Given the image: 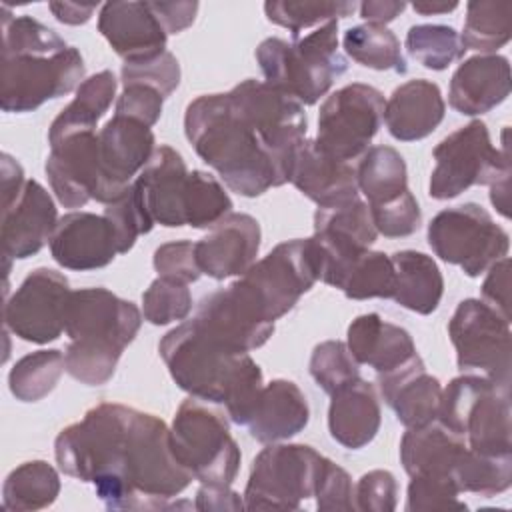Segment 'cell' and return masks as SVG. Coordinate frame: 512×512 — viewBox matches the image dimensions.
Instances as JSON below:
<instances>
[{
  "label": "cell",
  "instance_id": "49",
  "mask_svg": "<svg viewBox=\"0 0 512 512\" xmlns=\"http://www.w3.org/2000/svg\"><path fill=\"white\" fill-rule=\"evenodd\" d=\"M104 218L110 222L116 234V244L120 254H126L128 250H132V246L136 244V238L140 234H148L154 228L132 184L124 194H120L116 200L106 204Z\"/></svg>",
  "mask_w": 512,
  "mask_h": 512
},
{
  "label": "cell",
  "instance_id": "7",
  "mask_svg": "<svg viewBox=\"0 0 512 512\" xmlns=\"http://www.w3.org/2000/svg\"><path fill=\"white\" fill-rule=\"evenodd\" d=\"M226 416L194 396L186 398L174 414L170 426L174 456L200 484L230 486L238 474L242 454Z\"/></svg>",
  "mask_w": 512,
  "mask_h": 512
},
{
  "label": "cell",
  "instance_id": "61",
  "mask_svg": "<svg viewBox=\"0 0 512 512\" xmlns=\"http://www.w3.org/2000/svg\"><path fill=\"white\" fill-rule=\"evenodd\" d=\"M404 8H406V2H396V0H366L358 4L360 16L368 24H382V26H386L396 16H400Z\"/></svg>",
  "mask_w": 512,
  "mask_h": 512
},
{
  "label": "cell",
  "instance_id": "19",
  "mask_svg": "<svg viewBox=\"0 0 512 512\" xmlns=\"http://www.w3.org/2000/svg\"><path fill=\"white\" fill-rule=\"evenodd\" d=\"M368 204L360 198L314 212V242L320 252V280L334 286L340 272L376 242Z\"/></svg>",
  "mask_w": 512,
  "mask_h": 512
},
{
  "label": "cell",
  "instance_id": "30",
  "mask_svg": "<svg viewBox=\"0 0 512 512\" xmlns=\"http://www.w3.org/2000/svg\"><path fill=\"white\" fill-rule=\"evenodd\" d=\"M308 420L310 408L298 384L276 378L262 386L246 426L254 440L274 444L302 432Z\"/></svg>",
  "mask_w": 512,
  "mask_h": 512
},
{
  "label": "cell",
  "instance_id": "52",
  "mask_svg": "<svg viewBox=\"0 0 512 512\" xmlns=\"http://www.w3.org/2000/svg\"><path fill=\"white\" fill-rule=\"evenodd\" d=\"M368 210L376 232L386 238L412 236L422 224V212L410 188L384 204L368 206Z\"/></svg>",
  "mask_w": 512,
  "mask_h": 512
},
{
  "label": "cell",
  "instance_id": "13",
  "mask_svg": "<svg viewBox=\"0 0 512 512\" xmlns=\"http://www.w3.org/2000/svg\"><path fill=\"white\" fill-rule=\"evenodd\" d=\"M384 104L382 92L370 84L352 82L338 88L320 106L314 142L336 160L360 158L382 126Z\"/></svg>",
  "mask_w": 512,
  "mask_h": 512
},
{
  "label": "cell",
  "instance_id": "60",
  "mask_svg": "<svg viewBox=\"0 0 512 512\" xmlns=\"http://www.w3.org/2000/svg\"><path fill=\"white\" fill-rule=\"evenodd\" d=\"M0 182H2V208H6L20 196V192L26 184L22 166L10 154H2Z\"/></svg>",
  "mask_w": 512,
  "mask_h": 512
},
{
  "label": "cell",
  "instance_id": "59",
  "mask_svg": "<svg viewBox=\"0 0 512 512\" xmlns=\"http://www.w3.org/2000/svg\"><path fill=\"white\" fill-rule=\"evenodd\" d=\"M150 6L168 36L192 26L198 14V2H150Z\"/></svg>",
  "mask_w": 512,
  "mask_h": 512
},
{
  "label": "cell",
  "instance_id": "6",
  "mask_svg": "<svg viewBox=\"0 0 512 512\" xmlns=\"http://www.w3.org/2000/svg\"><path fill=\"white\" fill-rule=\"evenodd\" d=\"M438 420L480 454H512L510 384L462 374L442 388Z\"/></svg>",
  "mask_w": 512,
  "mask_h": 512
},
{
  "label": "cell",
  "instance_id": "32",
  "mask_svg": "<svg viewBox=\"0 0 512 512\" xmlns=\"http://www.w3.org/2000/svg\"><path fill=\"white\" fill-rule=\"evenodd\" d=\"M380 422V402L370 382L358 378L332 394L328 406V430L340 446L350 450L364 448L376 438Z\"/></svg>",
  "mask_w": 512,
  "mask_h": 512
},
{
  "label": "cell",
  "instance_id": "17",
  "mask_svg": "<svg viewBox=\"0 0 512 512\" xmlns=\"http://www.w3.org/2000/svg\"><path fill=\"white\" fill-rule=\"evenodd\" d=\"M192 322L204 336L232 352L256 350L274 332V322L264 316L240 280L204 296Z\"/></svg>",
  "mask_w": 512,
  "mask_h": 512
},
{
  "label": "cell",
  "instance_id": "2",
  "mask_svg": "<svg viewBox=\"0 0 512 512\" xmlns=\"http://www.w3.org/2000/svg\"><path fill=\"white\" fill-rule=\"evenodd\" d=\"M184 132L196 154L232 192L256 198L288 182L282 162L222 94H202L186 106Z\"/></svg>",
  "mask_w": 512,
  "mask_h": 512
},
{
  "label": "cell",
  "instance_id": "31",
  "mask_svg": "<svg viewBox=\"0 0 512 512\" xmlns=\"http://www.w3.org/2000/svg\"><path fill=\"white\" fill-rule=\"evenodd\" d=\"M346 346L358 364L374 368L376 374L390 372L418 354L412 336L404 328L386 322L374 312L356 316L350 322Z\"/></svg>",
  "mask_w": 512,
  "mask_h": 512
},
{
  "label": "cell",
  "instance_id": "58",
  "mask_svg": "<svg viewBox=\"0 0 512 512\" xmlns=\"http://www.w3.org/2000/svg\"><path fill=\"white\" fill-rule=\"evenodd\" d=\"M194 508L202 512H222V510H244V500L230 486L222 484H202L196 492Z\"/></svg>",
  "mask_w": 512,
  "mask_h": 512
},
{
  "label": "cell",
  "instance_id": "56",
  "mask_svg": "<svg viewBox=\"0 0 512 512\" xmlns=\"http://www.w3.org/2000/svg\"><path fill=\"white\" fill-rule=\"evenodd\" d=\"M162 104L164 96L158 90L146 84H126L116 100L114 114L130 116L152 128L160 120Z\"/></svg>",
  "mask_w": 512,
  "mask_h": 512
},
{
  "label": "cell",
  "instance_id": "63",
  "mask_svg": "<svg viewBox=\"0 0 512 512\" xmlns=\"http://www.w3.org/2000/svg\"><path fill=\"white\" fill-rule=\"evenodd\" d=\"M414 12L422 16H432V14H448L458 8V2H414L412 4Z\"/></svg>",
  "mask_w": 512,
  "mask_h": 512
},
{
  "label": "cell",
  "instance_id": "34",
  "mask_svg": "<svg viewBox=\"0 0 512 512\" xmlns=\"http://www.w3.org/2000/svg\"><path fill=\"white\" fill-rule=\"evenodd\" d=\"M396 284L392 300L416 314H432L444 294V278L432 256L400 250L392 256Z\"/></svg>",
  "mask_w": 512,
  "mask_h": 512
},
{
  "label": "cell",
  "instance_id": "4",
  "mask_svg": "<svg viewBox=\"0 0 512 512\" xmlns=\"http://www.w3.org/2000/svg\"><path fill=\"white\" fill-rule=\"evenodd\" d=\"M142 312L108 288L70 290L64 308L66 372L86 386L106 384L124 348L136 338Z\"/></svg>",
  "mask_w": 512,
  "mask_h": 512
},
{
  "label": "cell",
  "instance_id": "45",
  "mask_svg": "<svg viewBox=\"0 0 512 512\" xmlns=\"http://www.w3.org/2000/svg\"><path fill=\"white\" fill-rule=\"evenodd\" d=\"M406 50L428 70H446L466 54L460 34L446 24H414L406 32Z\"/></svg>",
  "mask_w": 512,
  "mask_h": 512
},
{
  "label": "cell",
  "instance_id": "22",
  "mask_svg": "<svg viewBox=\"0 0 512 512\" xmlns=\"http://www.w3.org/2000/svg\"><path fill=\"white\" fill-rule=\"evenodd\" d=\"M52 258L68 270H96L108 266L118 252L110 222L92 212H68L58 218L50 238Z\"/></svg>",
  "mask_w": 512,
  "mask_h": 512
},
{
  "label": "cell",
  "instance_id": "48",
  "mask_svg": "<svg viewBox=\"0 0 512 512\" xmlns=\"http://www.w3.org/2000/svg\"><path fill=\"white\" fill-rule=\"evenodd\" d=\"M192 310L188 284L158 276L142 294V316L154 326L184 320Z\"/></svg>",
  "mask_w": 512,
  "mask_h": 512
},
{
  "label": "cell",
  "instance_id": "23",
  "mask_svg": "<svg viewBox=\"0 0 512 512\" xmlns=\"http://www.w3.org/2000/svg\"><path fill=\"white\" fill-rule=\"evenodd\" d=\"M186 162L172 146H156L150 162L132 182L136 196L152 224L166 228L186 226L184 192L188 178Z\"/></svg>",
  "mask_w": 512,
  "mask_h": 512
},
{
  "label": "cell",
  "instance_id": "57",
  "mask_svg": "<svg viewBox=\"0 0 512 512\" xmlns=\"http://www.w3.org/2000/svg\"><path fill=\"white\" fill-rule=\"evenodd\" d=\"M482 302L510 320V260L508 256L494 262L480 288Z\"/></svg>",
  "mask_w": 512,
  "mask_h": 512
},
{
  "label": "cell",
  "instance_id": "28",
  "mask_svg": "<svg viewBox=\"0 0 512 512\" xmlns=\"http://www.w3.org/2000/svg\"><path fill=\"white\" fill-rule=\"evenodd\" d=\"M510 96V64L500 54L466 58L452 74L448 88L450 106L464 116H480Z\"/></svg>",
  "mask_w": 512,
  "mask_h": 512
},
{
  "label": "cell",
  "instance_id": "18",
  "mask_svg": "<svg viewBox=\"0 0 512 512\" xmlns=\"http://www.w3.org/2000/svg\"><path fill=\"white\" fill-rule=\"evenodd\" d=\"M156 150L150 126L130 116L114 114L98 130L100 186L96 202L108 204L124 194Z\"/></svg>",
  "mask_w": 512,
  "mask_h": 512
},
{
  "label": "cell",
  "instance_id": "36",
  "mask_svg": "<svg viewBox=\"0 0 512 512\" xmlns=\"http://www.w3.org/2000/svg\"><path fill=\"white\" fill-rule=\"evenodd\" d=\"M354 174L368 206L384 204L408 190L406 162L392 146H370L360 156Z\"/></svg>",
  "mask_w": 512,
  "mask_h": 512
},
{
  "label": "cell",
  "instance_id": "62",
  "mask_svg": "<svg viewBox=\"0 0 512 512\" xmlns=\"http://www.w3.org/2000/svg\"><path fill=\"white\" fill-rule=\"evenodd\" d=\"M48 8L58 22L70 24V26L86 24L96 12V4H76V2H50Z\"/></svg>",
  "mask_w": 512,
  "mask_h": 512
},
{
  "label": "cell",
  "instance_id": "41",
  "mask_svg": "<svg viewBox=\"0 0 512 512\" xmlns=\"http://www.w3.org/2000/svg\"><path fill=\"white\" fill-rule=\"evenodd\" d=\"M450 476L460 492H474L484 498L502 494L512 484V454L490 456L466 446Z\"/></svg>",
  "mask_w": 512,
  "mask_h": 512
},
{
  "label": "cell",
  "instance_id": "9",
  "mask_svg": "<svg viewBox=\"0 0 512 512\" xmlns=\"http://www.w3.org/2000/svg\"><path fill=\"white\" fill-rule=\"evenodd\" d=\"M320 452L306 444H270L254 458L244 490L246 510H298L314 496Z\"/></svg>",
  "mask_w": 512,
  "mask_h": 512
},
{
  "label": "cell",
  "instance_id": "40",
  "mask_svg": "<svg viewBox=\"0 0 512 512\" xmlns=\"http://www.w3.org/2000/svg\"><path fill=\"white\" fill-rule=\"evenodd\" d=\"M396 284L392 258L384 252L366 250L356 256L338 276L334 288L350 300L392 298Z\"/></svg>",
  "mask_w": 512,
  "mask_h": 512
},
{
  "label": "cell",
  "instance_id": "35",
  "mask_svg": "<svg viewBox=\"0 0 512 512\" xmlns=\"http://www.w3.org/2000/svg\"><path fill=\"white\" fill-rule=\"evenodd\" d=\"M116 78L110 70H102L90 78H86L78 90L74 100L52 120L48 130V140L60 138L72 132L96 130L98 120L112 106L116 96Z\"/></svg>",
  "mask_w": 512,
  "mask_h": 512
},
{
  "label": "cell",
  "instance_id": "1",
  "mask_svg": "<svg viewBox=\"0 0 512 512\" xmlns=\"http://www.w3.org/2000/svg\"><path fill=\"white\" fill-rule=\"evenodd\" d=\"M58 468L90 482L108 510H172L194 480L176 460L170 428L154 414L102 402L54 440Z\"/></svg>",
  "mask_w": 512,
  "mask_h": 512
},
{
  "label": "cell",
  "instance_id": "37",
  "mask_svg": "<svg viewBox=\"0 0 512 512\" xmlns=\"http://www.w3.org/2000/svg\"><path fill=\"white\" fill-rule=\"evenodd\" d=\"M60 476L46 460H30L16 466L4 480L2 504L6 510H42L56 502Z\"/></svg>",
  "mask_w": 512,
  "mask_h": 512
},
{
  "label": "cell",
  "instance_id": "26",
  "mask_svg": "<svg viewBox=\"0 0 512 512\" xmlns=\"http://www.w3.org/2000/svg\"><path fill=\"white\" fill-rule=\"evenodd\" d=\"M98 30L124 62L166 50L168 34L150 2H106L98 14Z\"/></svg>",
  "mask_w": 512,
  "mask_h": 512
},
{
  "label": "cell",
  "instance_id": "53",
  "mask_svg": "<svg viewBox=\"0 0 512 512\" xmlns=\"http://www.w3.org/2000/svg\"><path fill=\"white\" fill-rule=\"evenodd\" d=\"M316 508L320 512H352L354 504V486L344 468L334 464L330 458H324V464L318 474L316 490Z\"/></svg>",
  "mask_w": 512,
  "mask_h": 512
},
{
  "label": "cell",
  "instance_id": "51",
  "mask_svg": "<svg viewBox=\"0 0 512 512\" xmlns=\"http://www.w3.org/2000/svg\"><path fill=\"white\" fill-rule=\"evenodd\" d=\"M458 496H460V490L450 476H410L406 510L408 512L464 510L466 504Z\"/></svg>",
  "mask_w": 512,
  "mask_h": 512
},
{
  "label": "cell",
  "instance_id": "29",
  "mask_svg": "<svg viewBox=\"0 0 512 512\" xmlns=\"http://www.w3.org/2000/svg\"><path fill=\"white\" fill-rule=\"evenodd\" d=\"M446 104L436 82L414 78L390 94L384 104V124L392 138L416 142L430 136L444 120Z\"/></svg>",
  "mask_w": 512,
  "mask_h": 512
},
{
  "label": "cell",
  "instance_id": "12",
  "mask_svg": "<svg viewBox=\"0 0 512 512\" xmlns=\"http://www.w3.org/2000/svg\"><path fill=\"white\" fill-rule=\"evenodd\" d=\"M84 72L82 54L74 46L56 54L2 56L0 108L10 114L32 112L46 100L78 90Z\"/></svg>",
  "mask_w": 512,
  "mask_h": 512
},
{
  "label": "cell",
  "instance_id": "10",
  "mask_svg": "<svg viewBox=\"0 0 512 512\" xmlns=\"http://www.w3.org/2000/svg\"><path fill=\"white\" fill-rule=\"evenodd\" d=\"M432 252L470 278L486 272L494 262L506 258L510 248L508 232L474 202L446 208L428 224Z\"/></svg>",
  "mask_w": 512,
  "mask_h": 512
},
{
  "label": "cell",
  "instance_id": "5",
  "mask_svg": "<svg viewBox=\"0 0 512 512\" xmlns=\"http://www.w3.org/2000/svg\"><path fill=\"white\" fill-rule=\"evenodd\" d=\"M264 82L298 100L316 104L340 78L348 64L338 50V22H328L292 42L266 38L256 48Z\"/></svg>",
  "mask_w": 512,
  "mask_h": 512
},
{
  "label": "cell",
  "instance_id": "47",
  "mask_svg": "<svg viewBox=\"0 0 512 512\" xmlns=\"http://www.w3.org/2000/svg\"><path fill=\"white\" fill-rule=\"evenodd\" d=\"M360 364L350 354L348 346L340 340H326L314 346L310 356V376L326 392L334 394L340 388L360 378Z\"/></svg>",
  "mask_w": 512,
  "mask_h": 512
},
{
  "label": "cell",
  "instance_id": "16",
  "mask_svg": "<svg viewBox=\"0 0 512 512\" xmlns=\"http://www.w3.org/2000/svg\"><path fill=\"white\" fill-rule=\"evenodd\" d=\"M68 280L52 268L32 270L4 302V326L32 344H48L64 332Z\"/></svg>",
  "mask_w": 512,
  "mask_h": 512
},
{
  "label": "cell",
  "instance_id": "46",
  "mask_svg": "<svg viewBox=\"0 0 512 512\" xmlns=\"http://www.w3.org/2000/svg\"><path fill=\"white\" fill-rule=\"evenodd\" d=\"M68 44L46 24L32 16H12L4 6L2 16V56L56 54Z\"/></svg>",
  "mask_w": 512,
  "mask_h": 512
},
{
  "label": "cell",
  "instance_id": "42",
  "mask_svg": "<svg viewBox=\"0 0 512 512\" xmlns=\"http://www.w3.org/2000/svg\"><path fill=\"white\" fill-rule=\"evenodd\" d=\"M66 370L60 350H38L22 356L8 374V388L20 402H38L46 398Z\"/></svg>",
  "mask_w": 512,
  "mask_h": 512
},
{
  "label": "cell",
  "instance_id": "20",
  "mask_svg": "<svg viewBox=\"0 0 512 512\" xmlns=\"http://www.w3.org/2000/svg\"><path fill=\"white\" fill-rule=\"evenodd\" d=\"M44 164L48 184L64 208H82L96 200L100 186L98 132L84 130L48 140Z\"/></svg>",
  "mask_w": 512,
  "mask_h": 512
},
{
  "label": "cell",
  "instance_id": "44",
  "mask_svg": "<svg viewBox=\"0 0 512 512\" xmlns=\"http://www.w3.org/2000/svg\"><path fill=\"white\" fill-rule=\"evenodd\" d=\"M358 8L356 2H310V0H270L264 2L266 18L272 24L288 28L292 38H298L302 30L324 26L328 22H338V18L350 16Z\"/></svg>",
  "mask_w": 512,
  "mask_h": 512
},
{
  "label": "cell",
  "instance_id": "50",
  "mask_svg": "<svg viewBox=\"0 0 512 512\" xmlns=\"http://www.w3.org/2000/svg\"><path fill=\"white\" fill-rule=\"evenodd\" d=\"M122 86L126 84H146L158 90L164 98H168L180 84V64L176 56L168 50L134 62L122 64Z\"/></svg>",
  "mask_w": 512,
  "mask_h": 512
},
{
  "label": "cell",
  "instance_id": "14",
  "mask_svg": "<svg viewBox=\"0 0 512 512\" xmlns=\"http://www.w3.org/2000/svg\"><path fill=\"white\" fill-rule=\"evenodd\" d=\"M448 336L460 370H480L484 376L510 384V320L486 302L462 300L450 322Z\"/></svg>",
  "mask_w": 512,
  "mask_h": 512
},
{
  "label": "cell",
  "instance_id": "11",
  "mask_svg": "<svg viewBox=\"0 0 512 512\" xmlns=\"http://www.w3.org/2000/svg\"><path fill=\"white\" fill-rule=\"evenodd\" d=\"M320 270V252L310 236L274 246L238 280L254 296L264 316L276 322L288 314L298 304L300 296L320 280Z\"/></svg>",
  "mask_w": 512,
  "mask_h": 512
},
{
  "label": "cell",
  "instance_id": "15",
  "mask_svg": "<svg viewBox=\"0 0 512 512\" xmlns=\"http://www.w3.org/2000/svg\"><path fill=\"white\" fill-rule=\"evenodd\" d=\"M228 98L288 174L292 152L306 138L308 130L304 106L274 86L254 78L236 84L228 92Z\"/></svg>",
  "mask_w": 512,
  "mask_h": 512
},
{
  "label": "cell",
  "instance_id": "27",
  "mask_svg": "<svg viewBox=\"0 0 512 512\" xmlns=\"http://www.w3.org/2000/svg\"><path fill=\"white\" fill-rule=\"evenodd\" d=\"M378 390L406 428H418L438 418L442 384L426 372L418 354L406 364L378 374Z\"/></svg>",
  "mask_w": 512,
  "mask_h": 512
},
{
  "label": "cell",
  "instance_id": "25",
  "mask_svg": "<svg viewBox=\"0 0 512 512\" xmlns=\"http://www.w3.org/2000/svg\"><path fill=\"white\" fill-rule=\"evenodd\" d=\"M58 224L54 200L42 184L26 180L20 196L2 208V250L8 260L38 254L52 238Z\"/></svg>",
  "mask_w": 512,
  "mask_h": 512
},
{
  "label": "cell",
  "instance_id": "43",
  "mask_svg": "<svg viewBox=\"0 0 512 512\" xmlns=\"http://www.w3.org/2000/svg\"><path fill=\"white\" fill-rule=\"evenodd\" d=\"M232 212V200L220 180L204 170H192L186 178L184 220L192 228H212Z\"/></svg>",
  "mask_w": 512,
  "mask_h": 512
},
{
  "label": "cell",
  "instance_id": "8",
  "mask_svg": "<svg viewBox=\"0 0 512 512\" xmlns=\"http://www.w3.org/2000/svg\"><path fill=\"white\" fill-rule=\"evenodd\" d=\"M434 170L428 194L434 200H452L470 186H492L510 178V154L506 140L494 148L484 122L472 120L448 134L432 152Z\"/></svg>",
  "mask_w": 512,
  "mask_h": 512
},
{
  "label": "cell",
  "instance_id": "21",
  "mask_svg": "<svg viewBox=\"0 0 512 512\" xmlns=\"http://www.w3.org/2000/svg\"><path fill=\"white\" fill-rule=\"evenodd\" d=\"M260 224L244 212H230L196 242V260L202 274L224 280L242 276L260 250Z\"/></svg>",
  "mask_w": 512,
  "mask_h": 512
},
{
  "label": "cell",
  "instance_id": "3",
  "mask_svg": "<svg viewBox=\"0 0 512 512\" xmlns=\"http://www.w3.org/2000/svg\"><path fill=\"white\" fill-rule=\"evenodd\" d=\"M158 352L172 380L190 396L224 404L234 424L246 426L264 386L248 352H232L204 336L192 320L162 336Z\"/></svg>",
  "mask_w": 512,
  "mask_h": 512
},
{
  "label": "cell",
  "instance_id": "38",
  "mask_svg": "<svg viewBox=\"0 0 512 512\" xmlns=\"http://www.w3.org/2000/svg\"><path fill=\"white\" fill-rule=\"evenodd\" d=\"M344 52L358 64L372 70H392L404 74L408 70L400 42L392 30L382 24L352 26L342 36Z\"/></svg>",
  "mask_w": 512,
  "mask_h": 512
},
{
  "label": "cell",
  "instance_id": "39",
  "mask_svg": "<svg viewBox=\"0 0 512 512\" xmlns=\"http://www.w3.org/2000/svg\"><path fill=\"white\" fill-rule=\"evenodd\" d=\"M512 34V2L472 0L466 4L464 30L460 34L466 50L496 54Z\"/></svg>",
  "mask_w": 512,
  "mask_h": 512
},
{
  "label": "cell",
  "instance_id": "54",
  "mask_svg": "<svg viewBox=\"0 0 512 512\" xmlns=\"http://www.w3.org/2000/svg\"><path fill=\"white\" fill-rule=\"evenodd\" d=\"M154 268L158 276L184 284L196 282L202 276L196 260V242L176 240L158 246L154 252Z\"/></svg>",
  "mask_w": 512,
  "mask_h": 512
},
{
  "label": "cell",
  "instance_id": "55",
  "mask_svg": "<svg viewBox=\"0 0 512 512\" xmlns=\"http://www.w3.org/2000/svg\"><path fill=\"white\" fill-rule=\"evenodd\" d=\"M398 502V484L388 470H370L354 486V504L362 512H392Z\"/></svg>",
  "mask_w": 512,
  "mask_h": 512
},
{
  "label": "cell",
  "instance_id": "33",
  "mask_svg": "<svg viewBox=\"0 0 512 512\" xmlns=\"http://www.w3.org/2000/svg\"><path fill=\"white\" fill-rule=\"evenodd\" d=\"M464 450L466 440L436 418L424 426L406 428L400 440V462L408 476H450Z\"/></svg>",
  "mask_w": 512,
  "mask_h": 512
},
{
  "label": "cell",
  "instance_id": "24",
  "mask_svg": "<svg viewBox=\"0 0 512 512\" xmlns=\"http://www.w3.org/2000/svg\"><path fill=\"white\" fill-rule=\"evenodd\" d=\"M288 182L318 204V208H332L360 198L350 162L328 156L310 138H304L294 148L288 166Z\"/></svg>",
  "mask_w": 512,
  "mask_h": 512
}]
</instances>
